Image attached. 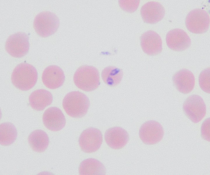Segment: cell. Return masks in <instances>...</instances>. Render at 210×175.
I'll return each instance as SVG.
<instances>
[{
  "mask_svg": "<svg viewBox=\"0 0 210 175\" xmlns=\"http://www.w3.org/2000/svg\"><path fill=\"white\" fill-rule=\"evenodd\" d=\"M38 74L36 68L26 63L18 65L13 69L11 76V81L13 85L22 91H27L32 88L37 80Z\"/></svg>",
  "mask_w": 210,
  "mask_h": 175,
  "instance_id": "obj_1",
  "label": "cell"
},
{
  "mask_svg": "<svg viewBox=\"0 0 210 175\" xmlns=\"http://www.w3.org/2000/svg\"><path fill=\"white\" fill-rule=\"evenodd\" d=\"M63 107L69 116L76 118L83 117L87 114L90 106L88 97L79 91L67 93L62 103Z\"/></svg>",
  "mask_w": 210,
  "mask_h": 175,
  "instance_id": "obj_2",
  "label": "cell"
},
{
  "mask_svg": "<svg viewBox=\"0 0 210 175\" xmlns=\"http://www.w3.org/2000/svg\"><path fill=\"white\" fill-rule=\"evenodd\" d=\"M73 80L76 87L87 92L95 90L100 83L98 70L90 66L83 65L79 67L74 74Z\"/></svg>",
  "mask_w": 210,
  "mask_h": 175,
  "instance_id": "obj_3",
  "label": "cell"
},
{
  "mask_svg": "<svg viewBox=\"0 0 210 175\" xmlns=\"http://www.w3.org/2000/svg\"><path fill=\"white\" fill-rule=\"evenodd\" d=\"M60 25L58 17L54 13L44 11L38 13L33 21L35 31L40 36L47 37L54 34Z\"/></svg>",
  "mask_w": 210,
  "mask_h": 175,
  "instance_id": "obj_4",
  "label": "cell"
},
{
  "mask_svg": "<svg viewBox=\"0 0 210 175\" xmlns=\"http://www.w3.org/2000/svg\"><path fill=\"white\" fill-rule=\"evenodd\" d=\"M210 24V17L205 10L197 8L191 11L185 20L187 29L191 32L195 34L204 33L208 30Z\"/></svg>",
  "mask_w": 210,
  "mask_h": 175,
  "instance_id": "obj_5",
  "label": "cell"
},
{
  "mask_svg": "<svg viewBox=\"0 0 210 175\" xmlns=\"http://www.w3.org/2000/svg\"><path fill=\"white\" fill-rule=\"evenodd\" d=\"M29 46V36L24 32H19L8 37L5 47L6 52L11 56L20 58L28 53Z\"/></svg>",
  "mask_w": 210,
  "mask_h": 175,
  "instance_id": "obj_6",
  "label": "cell"
},
{
  "mask_svg": "<svg viewBox=\"0 0 210 175\" xmlns=\"http://www.w3.org/2000/svg\"><path fill=\"white\" fill-rule=\"evenodd\" d=\"M183 108L186 115L195 123L202 121L206 113L204 102L201 97L197 95L188 97L184 101Z\"/></svg>",
  "mask_w": 210,
  "mask_h": 175,
  "instance_id": "obj_7",
  "label": "cell"
},
{
  "mask_svg": "<svg viewBox=\"0 0 210 175\" xmlns=\"http://www.w3.org/2000/svg\"><path fill=\"white\" fill-rule=\"evenodd\" d=\"M103 140L101 131L97 128L90 127L82 132L79 137L78 142L83 152L91 153L97 151L100 148Z\"/></svg>",
  "mask_w": 210,
  "mask_h": 175,
  "instance_id": "obj_8",
  "label": "cell"
},
{
  "mask_svg": "<svg viewBox=\"0 0 210 175\" xmlns=\"http://www.w3.org/2000/svg\"><path fill=\"white\" fill-rule=\"evenodd\" d=\"M164 131L162 126L156 121L150 120L143 123L139 131V137L146 144H157L163 138Z\"/></svg>",
  "mask_w": 210,
  "mask_h": 175,
  "instance_id": "obj_9",
  "label": "cell"
},
{
  "mask_svg": "<svg viewBox=\"0 0 210 175\" xmlns=\"http://www.w3.org/2000/svg\"><path fill=\"white\" fill-rule=\"evenodd\" d=\"M167 44L170 49L182 51L190 46L191 40L187 33L183 29L175 28L169 31L166 37Z\"/></svg>",
  "mask_w": 210,
  "mask_h": 175,
  "instance_id": "obj_10",
  "label": "cell"
},
{
  "mask_svg": "<svg viewBox=\"0 0 210 175\" xmlns=\"http://www.w3.org/2000/svg\"><path fill=\"white\" fill-rule=\"evenodd\" d=\"M42 120L47 129L55 132L62 129L66 124L64 115L60 109L56 107L46 109L43 114Z\"/></svg>",
  "mask_w": 210,
  "mask_h": 175,
  "instance_id": "obj_11",
  "label": "cell"
},
{
  "mask_svg": "<svg viewBox=\"0 0 210 175\" xmlns=\"http://www.w3.org/2000/svg\"><path fill=\"white\" fill-rule=\"evenodd\" d=\"M140 44L143 52L150 56L160 53L162 50V42L159 35L155 32L149 30L141 36Z\"/></svg>",
  "mask_w": 210,
  "mask_h": 175,
  "instance_id": "obj_12",
  "label": "cell"
},
{
  "mask_svg": "<svg viewBox=\"0 0 210 175\" xmlns=\"http://www.w3.org/2000/svg\"><path fill=\"white\" fill-rule=\"evenodd\" d=\"M140 14L144 22L153 24L158 22L163 18L165 11L163 5L160 3L150 1L141 7Z\"/></svg>",
  "mask_w": 210,
  "mask_h": 175,
  "instance_id": "obj_13",
  "label": "cell"
},
{
  "mask_svg": "<svg viewBox=\"0 0 210 175\" xmlns=\"http://www.w3.org/2000/svg\"><path fill=\"white\" fill-rule=\"evenodd\" d=\"M172 81L174 87L180 92L188 94L192 91L195 84V78L193 73L189 70L183 68L173 75Z\"/></svg>",
  "mask_w": 210,
  "mask_h": 175,
  "instance_id": "obj_14",
  "label": "cell"
},
{
  "mask_svg": "<svg viewBox=\"0 0 210 175\" xmlns=\"http://www.w3.org/2000/svg\"><path fill=\"white\" fill-rule=\"evenodd\" d=\"M62 70L59 66L52 65L46 68L43 72L42 81L48 88L55 89L61 86L65 80Z\"/></svg>",
  "mask_w": 210,
  "mask_h": 175,
  "instance_id": "obj_15",
  "label": "cell"
},
{
  "mask_svg": "<svg viewBox=\"0 0 210 175\" xmlns=\"http://www.w3.org/2000/svg\"><path fill=\"white\" fill-rule=\"evenodd\" d=\"M104 137L107 145L114 149L123 148L127 143L129 139L127 132L123 128L118 126L108 129L105 132Z\"/></svg>",
  "mask_w": 210,
  "mask_h": 175,
  "instance_id": "obj_16",
  "label": "cell"
},
{
  "mask_svg": "<svg viewBox=\"0 0 210 175\" xmlns=\"http://www.w3.org/2000/svg\"><path fill=\"white\" fill-rule=\"evenodd\" d=\"M29 102L31 107L37 111H42L50 105L53 101V96L49 91L44 89L36 90L29 95Z\"/></svg>",
  "mask_w": 210,
  "mask_h": 175,
  "instance_id": "obj_17",
  "label": "cell"
},
{
  "mask_svg": "<svg viewBox=\"0 0 210 175\" xmlns=\"http://www.w3.org/2000/svg\"><path fill=\"white\" fill-rule=\"evenodd\" d=\"M28 141L32 149L39 153L45 151L49 143L48 134L41 129L36 130L32 132L28 137Z\"/></svg>",
  "mask_w": 210,
  "mask_h": 175,
  "instance_id": "obj_18",
  "label": "cell"
},
{
  "mask_svg": "<svg viewBox=\"0 0 210 175\" xmlns=\"http://www.w3.org/2000/svg\"><path fill=\"white\" fill-rule=\"evenodd\" d=\"M78 169L79 174L81 175H105L106 172L104 165L93 158H88L83 161Z\"/></svg>",
  "mask_w": 210,
  "mask_h": 175,
  "instance_id": "obj_19",
  "label": "cell"
},
{
  "mask_svg": "<svg viewBox=\"0 0 210 175\" xmlns=\"http://www.w3.org/2000/svg\"><path fill=\"white\" fill-rule=\"evenodd\" d=\"M0 143L3 146L12 144L16 140L18 132L15 126L12 123L6 122L0 125Z\"/></svg>",
  "mask_w": 210,
  "mask_h": 175,
  "instance_id": "obj_20",
  "label": "cell"
},
{
  "mask_svg": "<svg viewBox=\"0 0 210 175\" xmlns=\"http://www.w3.org/2000/svg\"><path fill=\"white\" fill-rule=\"evenodd\" d=\"M123 75V71L114 66H108L102 71L101 76L104 82L110 86H114L121 82Z\"/></svg>",
  "mask_w": 210,
  "mask_h": 175,
  "instance_id": "obj_21",
  "label": "cell"
},
{
  "mask_svg": "<svg viewBox=\"0 0 210 175\" xmlns=\"http://www.w3.org/2000/svg\"><path fill=\"white\" fill-rule=\"evenodd\" d=\"M199 84L201 89L208 94L210 92V68H206L200 73L198 78Z\"/></svg>",
  "mask_w": 210,
  "mask_h": 175,
  "instance_id": "obj_22",
  "label": "cell"
},
{
  "mask_svg": "<svg viewBox=\"0 0 210 175\" xmlns=\"http://www.w3.org/2000/svg\"><path fill=\"white\" fill-rule=\"evenodd\" d=\"M119 4L124 11L128 12L133 13L138 8L140 0H119Z\"/></svg>",
  "mask_w": 210,
  "mask_h": 175,
  "instance_id": "obj_23",
  "label": "cell"
},
{
  "mask_svg": "<svg viewBox=\"0 0 210 175\" xmlns=\"http://www.w3.org/2000/svg\"><path fill=\"white\" fill-rule=\"evenodd\" d=\"M201 135L204 140L210 141V118L206 119L203 122L201 126Z\"/></svg>",
  "mask_w": 210,
  "mask_h": 175,
  "instance_id": "obj_24",
  "label": "cell"
}]
</instances>
